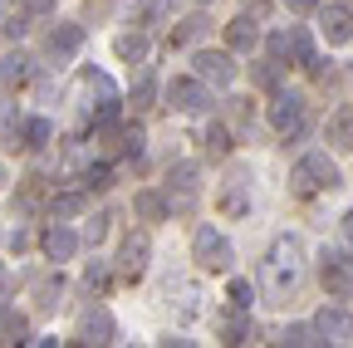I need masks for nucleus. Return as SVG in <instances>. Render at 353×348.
Instances as JSON below:
<instances>
[{
  "instance_id": "nucleus-20",
  "label": "nucleus",
  "mask_w": 353,
  "mask_h": 348,
  "mask_svg": "<svg viewBox=\"0 0 353 348\" xmlns=\"http://www.w3.org/2000/svg\"><path fill=\"white\" fill-rule=\"evenodd\" d=\"M113 54H118V59H128V64L148 59V34H143V30H132V34H118V39H113Z\"/></svg>"
},
{
  "instance_id": "nucleus-16",
  "label": "nucleus",
  "mask_w": 353,
  "mask_h": 348,
  "mask_svg": "<svg viewBox=\"0 0 353 348\" xmlns=\"http://www.w3.org/2000/svg\"><path fill=\"white\" fill-rule=\"evenodd\" d=\"M260 45V20L255 15H236L231 25H226V50L231 54H250Z\"/></svg>"
},
{
  "instance_id": "nucleus-2",
  "label": "nucleus",
  "mask_w": 353,
  "mask_h": 348,
  "mask_svg": "<svg viewBox=\"0 0 353 348\" xmlns=\"http://www.w3.org/2000/svg\"><path fill=\"white\" fill-rule=\"evenodd\" d=\"M343 177L339 167L329 162V152H304L294 167H290V192L294 196H314V192H334Z\"/></svg>"
},
{
  "instance_id": "nucleus-39",
  "label": "nucleus",
  "mask_w": 353,
  "mask_h": 348,
  "mask_svg": "<svg viewBox=\"0 0 353 348\" xmlns=\"http://www.w3.org/2000/svg\"><path fill=\"white\" fill-rule=\"evenodd\" d=\"M0 30H6L10 39H20V34H25V20H20V15H6V25H0Z\"/></svg>"
},
{
  "instance_id": "nucleus-37",
  "label": "nucleus",
  "mask_w": 353,
  "mask_h": 348,
  "mask_svg": "<svg viewBox=\"0 0 353 348\" xmlns=\"http://www.w3.org/2000/svg\"><path fill=\"white\" fill-rule=\"evenodd\" d=\"M290 6V15H314V10H324V0H285Z\"/></svg>"
},
{
  "instance_id": "nucleus-29",
  "label": "nucleus",
  "mask_w": 353,
  "mask_h": 348,
  "mask_svg": "<svg viewBox=\"0 0 353 348\" xmlns=\"http://www.w3.org/2000/svg\"><path fill=\"white\" fill-rule=\"evenodd\" d=\"M206 152H211V157H226V152H231V133H226L221 123L206 127Z\"/></svg>"
},
{
  "instance_id": "nucleus-19",
  "label": "nucleus",
  "mask_w": 353,
  "mask_h": 348,
  "mask_svg": "<svg viewBox=\"0 0 353 348\" xmlns=\"http://www.w3.org/2000/svg\"><path fill=\"white\" fill-rule=\"evenodd\" d=\"M260 329H255V319H245V309H236L231 319H221V338L226 343H250Z\"/></svg>"
},
{
  "instance_id": "nucleus-5",
  "label": "nucleus",
  "mask_w": 353,
  "mask_h": 348,
  "mask_svg": "<svg viewBox=\"0 0 353 348\" xmlns=\"http://www.w3.org/2000/svg\"><path fill=\"white\" fill-rule=\"evenodd\" d=\"M319 285L329 299H353V250H324L319 255Z\"/></svg>"
},
{
  "instance_id": "nucleus-25",
  "label": "nucleus",
  "mask_w": 353,
  "mask_h": 348,
  "mask_svg": "<svg viewBox=\"0 0 353 348\" xmlns=\"http://www.w3.org/2000/svg\"><path fill=\"white\" fill-rule=\"evenodd\" d=\"M59 304H64V285H59V280H44V285L34 289V309H39V314H54Z\"/></svg>"
},
{
  "instance_id": "nucleus-11",
  "label": "nucleus",
  "mask_w": 353,
  "mask_h": 348,
  "mask_svg": "<svg viewBox=\"0 0 353 348\" xmlns=\"http://www.w3.org/2000/svg\"><path fill=\"white\" fill-rule=\"evenodd\" d=\"M118 338V324L103 304H88L83 319H79V343H113Z\"/></svg>"
},
{
  "instance_id": "nucleus-18",
  "label": "nucleus",
  "mask_w": 353,
  "mask_h": 348,
  "mask_svg": "<svg viewBox=\"0 0 353 348\" xmlns=\"http://www.w3.org/2000/svg\"><path fill=\"white\" fill-rule=\"evenodd\" d=\"M324 138H329V147L353 152V108H339V113L324 123Z\"/></svg>"
},
{
  "instance_id": "nucleus-21",
  "label": "nucleus",
  "mask_w": 353,
  "mask_h": 348,
  "mask_svg": "<svg viewBox=\"0 0 353 348\" xmlns=\"http://www.w3.org/2000/svg\"><path fill=\"white\" fill-rule=\"evenodd\" d=\"M211 30V20L196 10V15H187V20H176V30H172V45H196V39Z\"/></svg>"
},
{
  "instance_id": "nucleus-28",
  "label": "nucleus",
  "mask_w": 353,
  "mask_h": 348,
  "mask_svg": "<svg viewBox=\"0 0 353 348\" xmlns=\"http://www.w3.org/2000/svg\"><path fill=\"white\" fill-rule=\"evenodd\" d=\"M50 138H54V123L50 118H25V143L30 147H50Z\"/></svg>"
},
{
  "instance_id": "nucleus-4",
  "label": "nucleus",
  "mask_w": 353,
  "mask_h": 348,
  "mask_svg": "<svg viewBox=\"0 0 353 348\" xmlns=\"http://www.w3.org/2000/svg\"><path fill=\"white\" fill-rule=\"evenodd\" d=\"M167 211L172 216H187L192 206H196V196H201V167L196 162H176L172 172H167Z\"/></svg>"
},
{
  "instance_id": "nucleus-9",
  "label": "nucleus",
  "mask_w": 353,
  "mask_h": 348,
  "mask_svg": "<svg viewBox=\"0 0 353 348\" xmlns=\"http://www.w3.org/2000/svg\"><path fill=\"white\" fill-rule=\"evenodd\" d=\"M270 127L280 138H299L304 133V99L299 94H275L270 103Z\"/></svg>"
},
{
  "instance_id": "nucleus-10",
  "label": "nucleus",
  "mask_w": 353,
  "mask_h": 348,
  "mask_svg": "<svg viewBox=\"0 0 353 348\" xmlns=\"http://www.w3.org/2000/svg\"><path fill=\"white\" fill-rule=\"evenodd\" d=\"M196 74L211 83V89H226V83L236 79V59H231V50H201V54H196Z\"/></svg>"
},
{
  "instance_id": "nucleus-22",
  "label": "nucleus",
  "mask_w": 353,
  "mask_h": 348,
  "mask_svg": "<svg viewBox=\"0 0 353 348\" xmlns=\"http://www.w3.org/2000/svg\"><path fill=\"white\" fill-rule=\"evenodd\" d=\"M0 343H30V324L15 309H0Z\"/></svg>"
},
{
  "instance_id": "nucleus-1",
  "label": "nucleus",
  "mask_w": 353,
  "mask_h": 348,
  "mask_svg": "<svg viewBox=\"0 0 353 348\" xmlns=\"http://www.w3.org/2000/svg\"><path fill=\"white\" fill-rule=\"evenodd\" d=\"M299 280H304V245H299V236L285 231V236L270 240V250L260 260V289L270 304H285L299 289Z\"/></svg>"
},
{
  "instance_id": "nucleus-41",
  "label": "nucleus",
  "mask_w": 353,
  "mask_h": 348,
  "mask_svg": "<svg viewBox=\"0 0 353 348\" xmlns=\"http://www.w3.org/2000/svg\"><path fill=\"white\" fill-rule=\"evenodd\" d=\"M0 187H6V167H0Z\"/></svg>"
},
{
  "instance_id": "nucleus-24",
  "label": "nucleus",
  "mask_w": 353,
  "mask_h": 348,
  "mask_svg": "<svg viewBox=\"0 0 353 348\" xmlns=\"http://www.w3.org/2000/svg\"><path fill=\"white\" fill-rule=\"evenodd\" d=\"M30 79V54H6V59H0V83H15V89H20V83Z\"/></svg>"
},
{
  "instance_id": "nucleus-12",
  "label": "nucleus",
  "mask_w": 353,
  "mask_h": 348,
  "mask_svg": "<svg viewBox=\"0 0 353 348\" xmlns=\"http://www.w3.org/2000/svg\"><path fill=\"white\" fill-rule=\"evenodd\" d=\"M79 50H83V25H69V20H64V25H54V30H50V39H44V54H50L54 64L74 59Z\"/></svg>"
},
{
  "instance_id": "nucleus-7",
  "label": "nucleus",
  "mask_w": 353,
  "mask_h": 348,
  "mask_svg": "<svg viewBox=\"0 0 353 348\" xmlns=\"http://www.w3.org/2000/svg\"><path fill=\"white\" fill-rule=\"evenodd\" d=\"M216 206H221V216H231V221L250 211V167H231V177L221 182Z\"/></svg>"
},
{
  "instance_id": "nucleus-35",
  "label": "nucleus",
  "mask_w": 353,
  "mask_h": 348,
  "mask_svg": "<svg viewBox=\"0 0 353 348\" xmlns=\"http://www.w3.org/2000/svg\"><path fill=\"white\" fill-rule=\"evenodd\" d=\"M152 99H157V83H152V79H143L138 89H132V108H152Z\"/></svg>"
},
{
  "instance_id": "nucleus-26",
  "label": "nucleus",
  "mask_w": 353,
  "mask_h": 348,
  "mask_svg": "<svg viewBox=\"0 0 353 348\" xmlns=\"http://www.w3.org/2000/svg\"><path fill=\"white\" fill-rule=\"evenodd\" d=\"M88 201H83V192H59V196H50V216L54 221H64V216H79Z\"/></svg>"
},
{
  "instance_id": "nucleus-30",
  "label": "nucleus",
  "mask_w": 353,
  "mask_h": 348,
  "mask_svg": "<svg viewBox=\"0 0 353 348\" xmlns=\"http://www.w3.org/2000/svg\"><path fill=\"white\" fill-rule=\"evenodd\" d=\"M250 79L260 83V89H275V83H280V59H265V64H255V69H250Z\"/></svg>"
},
{
  "instance_id": "nucleus-33",
  "label": "nucleus",
  "mask_w": 353,
  "mask_h": 348,
  "mask_svg": "<svg viewBox=\"0 0 353 348\" xmlns=\"http://www.w3.org/2000/svg\"><path fill=\"white\" fill-rule=\"evenodd\" d=\"M83 285L94 289V294H103V289H108V265H103V260H94V265L83 270Z\"/></svg>"
},
{
  "instance_id": "nucleus-32",
  "label": "nucleus",
  "mask_w": 353,
  "mask_h": 348,
  "mask_svg": "<svg viewBox=\"0 0 353 348\" xmlns=\"http://www.w3.org/2000/svg\"><path fill=\"white\" fill-rule=\"evenodd\" d=\"M226 299H231V309H250V299H255V289H250V280H231V289H226Z\"/></svg>"
},
{
  "instance_id": "nucleus-40",
  "label": "nucleus",
  "mask_w": 353,
  "mask_h": 348,
  "mask_svg": "<svg viewBox=\"0 0 353 348\" xmlns=\"http://www.w3.org/2000/svg\"><path fill=\"white\" fill-rule=\"evenodd\" d=\"M0 294H6V265H0Z\"/></svg>"
},
{
  "instance_id": "nucleus-14",
  "label": "nucleus",
  "mask_w": 353,
  "mask_h": 348,
  "mask_svg": "<svg viewBox=\"0 0 353 348\" xmlns=\"http://www.w3.org/2000/svg\"><path fill=\"white\" fill-rule=\"evenodd\" d=\"M319 30H324L329 45H348L353 39V10L348 6H324L319 10Z\"/></svg>"
},
{
  "instance_id": "nucleus-34",
  "label": "nucleus",
  "mask_w": 353,
  "mask_h": 348,
  "mask_svg": "<svg viewBox=\"0 0 353 348\" xmlns=\"http://www.w3.org/2000/svg\"><path fill=\"white\" fill-rule=\"evenodd\" d=\"M103 187H113V172L108 167H88L83 172V192H103Z\"/></svg>"
},
{
  "instance_id": "nucleus-13",
  "label": "nucleus",
  "mask_w": 353,
  "mask_h": 348,
  "mask_svg": "<svg viewBox=\"0 0 353 348\" xmlns=\"http://www.w3.org/2000/svg\"><path fill=\"white\" fill-rule=\"evenodd\" d=\"M314 329H319L324 343H348L353 338V314L339 309V304H324V309L314 314Z\"/></svg>"
},
{
  "instance_id": "nucleus-38",
  "label": "nucleus",
  "mask_w": 353,
  "mask_h": 348,
  "mask_svg": "<svg viewBox=\"0 0 353 348\" xmlns=\"http://www.w3.org/2000/svg\"><path fill=\"white\" fill-rule=\"evenodd\" d=\"M339 231H343V245H348V250H353V206H348V211H343V221H339Z\"/></svg>"
},
{
  "instance_id": "nucleus-6",
  "label": "nucleus",
  "mask_w": 353,
  "mask_h": 348,
  "mask_svg": "<svg viewBox=\"0 0 353 348\" xmlns=\"http://www.w3.org/2000/svg\"><path fill=\"white\" fill-rule=\"evenodd\" d=\"M270 54L285 64V59H294V64H314V45H309V30L304 25H290V30H275L270 34Z\"/></svg>"
},
{
  "instance_id": "nucleus-27",
  "label": "nucleus",
  "mask_w": 353,
  "mask_h": 348,
  "mask_svg": "<svg viewBox=\"0 0 353 348\" xmlns=\"http://www.w3.org/2000/svg\"><path fill=\"white\" fill-rule=\"evenodd\" d=\"M280 343H290V348H314V343H324V338H319L314 324H290V329L280 334Z\"/></svg>"
},
{
  "instance_id": "nucleus-23",
  "label": "nucleus",
  "mask_w": 353,
  "mask_h": 348,
  "mask_svg": "<svg viewBox=\"0 0 353 348\" xmlns=\"http://www.w3.org/2000/svg\"><path fill=\"white\" fill-rule=\"evenodd\" d=\"M132 211H138L143 221H162V216H167V196L162 192H138V196H132Z\"/></svg>"
},
{
  "instance_id": "nucleus-3",
  "label": "nucleus",
  "mask_w": 353,
  "mask_h": 348,
  "mask_svg": "<svg viewBox=\"0 0 353 348\" xmlns=\"http://www.w3.org/2000/svg\"><path fill=\"white\" fill-rule=\"evenodd\" d=\"M192 260H196L206 275H226V270L236 265V250H231V240L221 236L216 226H196V236H192Z\"/></svg>"
},
{
  "instance_id": "nucleus-31",
  "label": "nucleus",
  "mask_w": 353,
  "mask_h": 348,
  "mask_svg": "<svg viewBox=\"0 0 353 348\" xmlns=\"http://www.w3.org/2000/svg\"><path fill=\"white\" fill-rule=\"evenodd\" d=\"M108 226H113V216H108V211H99V216H94V221H88V231H83V240H88V245H103V240H108Z\"/></svg>"
},
{
  "instance_id": "nucleus-15",
  "label": "nucleus",
  "mask_w": 353,
  "mask_h": 348,
  "mask_svg": "<svg viewBox=\"0 0 353 348\" xmlns=\"http://www.w3.org/2000/svg\"><path fill=\"white\" fill-rule=\"evenodd\" d=\"M148 255H152L148 236H128V240H123V250H118V270H123L128 280H138V275H148Z\"/></svg>"
},
{
  "instance_id": "nucleus-36",
  "label": "nucleus",
  "mask_w": 353,
  "mask_h": 348,
  "mask_svg": "<svg viewBox=\"0 0 353 348\" xmlns=\"http://www.w3.org/2000/svg\"><path fill=\"white\" fill-rule=\"evenodd\" d=\"M20 15H54V0H20Z\"/></svg>"
},
{
  "instance_id": "nucleus-42",
  "label": "nucleus",
  "mask_w": 353,
  "mask_h": 348,
  "mask_svg": "<svg viewBox=\"0 0 353 348\" xmlns=\"http://www.w3.org/2000/svg\"><path fill=\"white\" fill-rule=\"evenodd\" d=\"M201 6H206V0H201Z\"/></svg>"
},
{
  "instance_id": "nucleus-8",
  "label": "nucleus",
  "mask_w": 353,
  "mask_h": 348,
  "mask_svg": "<svg viewBox=\"0 0 353 348\" xmlns=\"http://www.w3.org/2000/svg\"><path fill=\"white\" fill-rule=\"evenodd\" d=\"M167 103H172L176 113H206V108H211L206 79H201V74H196V79H172V83H167Z\"/></svg>"
},
{
  "instance_id": "nucleus-17",
  "label": "nucleus",
  "mask_w": 353,
  "mask_h": 348,
  "mask_svg": "<svg viewBox=\"0 0 353 348\" xmlns=\"http://www.w3.org/2000/svg\"><path fill=\"white\" fill-rule=\"evenodd\" d=\"M39 245H44V255H50L54 265H59V260H74V250H79V236H74L64 221H54L50 231L39 236Z\"/></svg>"
}]
</instances>
